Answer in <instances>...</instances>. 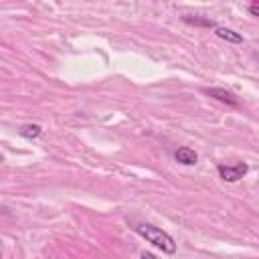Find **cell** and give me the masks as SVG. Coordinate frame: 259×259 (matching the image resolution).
<instances>
[{
    "mask_svg": "<svg viewBox=\"0 0 259 259\" xmlns=\"http://www.w3.org/2000/svg\"><path fill=\"white\" fill-rule=\"evenodd\" d=\"M140 257H142V259H158V257H156L154 253H150V251H144Z\"/></svg>",
    "mask_w": 259,
    "mask_h": 259,
    "instance_id": "9",
    "label": "cell"
},
{
    "mask_svg": "<svg viewBox=\"0 0 259 259\" xmlns=\"http://www.w3.org/2000/svg\"><path fill=\"white\" fill-rule=\"evenodd\" d=\"M19 134H21L23 138H27V140H35V138H39V136L43 134V127H41L39 123H27V125H23V127L19 130Z\"/></svg>",
    "mask_w": 259,
    "mask_h": 259,
    "instance_id": "6",
    "label": "cell"
},
{
    "mask_svg": "<svg viewBox=\"0 0 259 259\" xmlns=\"http://www.w3.org/2000/svg\"><path fill=\"white\" fill-rule=\"evenodd\" d=\"M174 160L178 162V164H184V166H195L197 164V160H199V156H197V152L195 150H190V148H178L176 152H174Z\"/></svg>",
    "mask_w": 259,
    "mask_h": 259,
    "instance_id": "3",
    "label": "cell"
},
{
    "mask_svg": "<svg viewBox=\"0 0 259 259\" xmlns=\"http://www.w3.org/2000/svg\"><path fill=\"white\" fill-rule=\"evenodd\" d=\"M249 13H251L253 17H259V5H251V7H249Z\"/></svg>",
    "mask_w": 259,
    "mask_h": 259,
    "instance_id": "8",
    "label": "cell"
},
{
    "mask_svg": "<svg viewBox=\"0 0 259 259\" xmlns=\"http://www.w3.org/2000/svg\"><path fill=\"white\" fill-rule=\"evenodd\" d=\"M182 21H184L186 25H190V27L217 29V27H215V21H211V19H203V17H190V15H184V17H182Z\"/></svg>",
    "mask_w": 259,
    "mask_h": 259,
    "instance_id": "7",
    "label": "cell"
},
{
    "mask_svg": "<svg viewBox=\"0 0 259 259\" xmlns=\"http://www.w3.org/2000/svg\"><path fill=\"white\" fill-rule=\"evenodd\" d=\"M215 35H217L219 39L227 41V43H235V45L243 43V37H241L239 33H235V31H231V29H225V27H217V29H215Z\"/></svg>",
    "mask_w": 259,
    "mask_h": 259,
    "instance_id": "5",
    "label": "cell"
},
{
    "mask_svg": "<svg viewBox=\"0 0 259 259\" xmlns=\"http://www.w3.org/2000/svg\"><path fill=\"white\" fill-rule=\"evenodd\" d=\"M219 176L225 180V182H237L241 180L245 174H247V164L239 162V164H233V166H227V164H219Z\"/></svg>",
    "mask_w": 259,
    "mask_h": 259,
    "instance_id": "2",
    "label": "cell"
},
{
    "mask_svg": "<svg viewBox=\"0 0 259 259\" xmlns=\"http://www.w3.org/2000/svg\"><path fill=\"white\" fill-rule=\"evenodd\" d=\"M205 93L211 95V97H215V99H219V101H223V103L237 105V99L233 97V93H229V91H225L221 87H209V89H205Z\"/></svg>",
    "mask_w": 259,
    "mask_h": 259,
    "instance_id": "4",
    "label": "cell"
},
{
    "mask_svg": "<svg viewBox=\"0 0 259 259\" xmlns=\"http://www.w3.org/2000/svg\"><path fill=\"white\" fill-rule=\"evenodd\" d=\"M136 229V233L142 237V239H146L148 243H152L154 247H158V249H162L164 253H176V241L166 233V231H162V229H158V227H154V225H150V223H140V225H136L134 227Z\"/></svg>",
    "mask_w": 259,
    "mask_h": 259,
    "instance_id": "1",
    "label": "cell"
}]
</instances>
